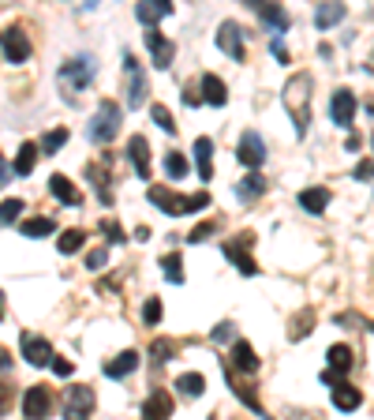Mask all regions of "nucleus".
Instances as JSON below:
<instances>
[{
  "instance_id": "1",
  "label": "nucleus",
  "mask_w": 374,
  "mask_h": 420,
  "mask_svg": "<svg viewBox=\"0 0 374 420\" xmlns=\"http://www.w3.org/2000/svg\"><path fill=\"white\" fill-rule=\"evenodd\" d=\"M150 203L162 206L169 218H180V214H191V210L210 206V195H206V192H198V195H180V192H172L169 184H150Z\"/></svg>"
},
{
  "instance_id": "2",
  "label": "nucleus",
  "mask_w": 374,
  "mask_h": 420,
  "mask_svg": "<svg viewBox=\"0 0 374 420\" xmlns=\"http://www.w3.org/2000/svg\"><path fill=\"white\" fill-rule=\"evenodd\" d=\"M285 105L292 113V124H296L300 136H307V124H311V75H292L285 87Z\"/></svg>"
},
{
  "instance_id": "3",
  "label": "nucleus",
  "mask_w": 374,
  "mask_h": 420,
  "mask_svg": "<svg viewBox=\"0 0 374 420\" xmlns=\"http://www.w3.org/2000/svg\"><path fill=\"white\" fill-rule=\"evenodd\" d=\"M116 131H120V105L116 101H101L98 116H94L90 128H86V136H90V143H113Z\"/></svg>"
},
{
  "instance_id": "4",
  "label": "nucleus",
  "mask_w": 374,
  "mask_h": 420,
  "mask_svg": "<svg viewBox=\"0 0 374 420\" xmlns=\"http://www.w3.org/2000/svg\"><path fill=\"white\" fill-rule=\"evenodd\" d=\"M124 72H128V109H142L146 101V72L139 68V60L124 52Z\"/></svg>"
},
{
  "instance_id": "5",
  "label": "nucleus",
  "mask_w": 374,
  "mask_h": 420,
  "mask_svg": "<svg viewBox=\"0 0 374 420\" xmlns=\"http://www.w3.org/2000/svg\"><path fill=\"white\" fill-rule=\"evenodd\" d=\"M0 49H4V57H8L11 64L30 60V38H26L23 26H8V31L0 34Z\"/></svg>"
},
{
  "instance_id": "6",
  "label": "nucleus",
  "mask_w": 374,
  "mask_h": 420,
  "mask_svg": "<svg viewBox=\"0 0 374 420\" xmlns=\"http://www.w3.org/2000/svg\"><path fill=\"white\" fill-rule=\"evenodd\" d=\"M146 49H150V57H154V68H162V72L172 64V57H176V42H169L157 26H146Z\"/></svg>"
},
{
  "instance_id": "7",
  "label": "nucleus",
  "mask_w": 374,
  "mask_h": 420,
  "mask_svg": "<svg viewBox=\"0 0 374 420\" xmlns=\"http://www.w3.org/2000/svg\"><path fill=\"white\" fill-rule=\"evenodd\" d=\"M251 244H255V233H244V236H239V244H236V241L225 244V255H229V259L236 262V270H239V274L255 278V274H259V262L247 255V248H251Z\"/></svg>"
},
{
  "instance_id": "8",
  "label": "nucleus",
  "mask_w": 374,
  "mask_h": 420,
  "mask_svg": "<svg viewBox=\"0 0 374 420\" xmlns=\"http://www.w3.org/2000/svg\"><path fill=\"white\" fill-rule=\"evenodd\" d=\"M236 158H239V165H247V169H259L266 162V143H262L259 131H244V136H239Z\"/></svg>"
},
{
  "instance_id": "9",
  "label": "nucleus",
  "mask_w": 374,
  "mask_h": 420,
  "mask_svg": "<svg viewBox=\"0 0 374 420\" xmlns=\"http://www.w3.org/2000/svg\"><path fill=\"white\" fill-rule=\"evenodd\" d=\"M94 68H98L94 57H75L68 64H60V79H64V83H72V90H83V87H90Z\"/></svg>"
},
{
  "instance_id": "10",
  "label": "nucleus",
  "mask_w": 374,
  "mask_h": 420,
  "mask_svg": "<svg viewBox=\"0 0 374 420\" xmlns=\"http://www.w3.org/2000/svg\"><path fill=\"white\" fill-rule=\"evenodd\" d=\"M52 405H57V394H52L49 387H30L23 394V413L26 416H49Z\"/></svg>"
},
{
  "instance_id": "11",
  "label": "nucleus",
  "mask_w": 374,
  "mask_h": 420,
  "mask_svg": "<svg viewBox=\"0 0 374 420\" xmlns=\"http://www.w3.org/2000/svg\"><path fill=\"white\" fill-rule=\"evenodd\" d=\"M19 346H23V357H26V364H34V368H45V364H52V346L45 338H38V334H23L19 338Z\"/></svg>"
},
{
  "instance_id": "12",
  "label": "nucleus",
  "mask_w": 374,
  "mask_h": 420,
  "mask_svg": "<svg viewBox=\"0 0 374 420\" xmlns=\"http://www.w3.org/2000/svg\"><path fill=\"white\" fill-rule=\"evenodd\" d=\"M244 4H251L259 11V16L266 19V26H273V34H285L288 31V11L277 4V0H244Z\"/></svg>"
},
{
  "instance_id": "13",
  "label": "nucleus",
  "mask_w": 374,
  "mask_h": 420,
  "mask_svg": "<svg viewBox=\"0 0 374 420\" xmlns=\"http://www.w3.org/2000/svg\"><path fill=\"white\" fill-rule=\"evenodd\" d=\"M329 116H333V124H341V128L356 124V94H352V90H337V94H333Z\"/></svg>"
},
{
  "instance_id": "14",
  "label": "nucleus",
  "mask_w": 374,
  "mask_h": 420,
  "mask_svg": "<svg viewBox=\"0 0 374 420\" xmlns=\"http://www.w3.org/2000/svg\"><path fill=\"white\" fill-rule=\"evenodd\" d=\"M217 45H221L225 57L244 60V34H239V23H221V31H217Z\"/></svg>"
},
{
  "instance_id": "15",
  "label": "nucleus",
  "mask_w": 374,
  "mask_h": 420,
  "mask_svg": "<svg viewBox=\"0 0 374 420\" xmlns=\"http://www.w3.org/2000/svg\"><path fill=\"white\" fill-rule=\"evenodd\" d=\"M90 409H94V390L90 387H72L68 398H64V413L72 420H79V416H90Z\"/></svg>"
},
{
  "instance_id": "16",
  "label": "nucleus",
  "mask_w": 374,
  "mask_h": 420,
  "mask_svg": "<svg viewBox=\"0 0 374 420\" xmlns=\"http://www.w3.org/2000/svg\"><path fill=\"white\" fill-rule=\"evenodd\" d=\"M135 16H139L146 26H157L165 16H172V0H139Z\"/></svg>"
},
{
  "instance_id": "17",
  "label": "nucleus",
  "mask_w": 374,
  "mask_h": 420,
  "mask_svg": "<svg viewBox=\"0 0 374 420\" xmlns=\"http://www.w3.org/2000/svg\"><path fill=\"white\" fill-rule=\"evenodd\" d=\"M49 192L57 195L60 203H68V206H79V203H83V192H79L64 173H52V177H49Z\"/></svg>"
},
{
  "instance_id": "18",
  "label": "nucleus",
  "mask_w": 374,
  "mask_h": 420,
  "mask_svg": "<svg viewBox=\"0 0 374 420\" xmlns=\"http://www.w3.org/2000/svg\"><path fill=\"white\" fill-rule=\"evenodd\" d=\"M128 154H131V162H135V173L142 180H150V143H146L142 136H131Z\"/></svg>"
},
{
  "instance_id": "19",
  "label": "nucleus",
  "mask_w": 374,
  "mask_h": 420,
  "mask_svg": "<svg viewBox=\"0 0 374 420\" xmlns=\"http://www.w3.org/2000/svg\"><path fill=\"white\" fill-rule=\"evenodd\" d=\"M229 357H232V364L239 368V372H247V375L259 372V357H255V349H251L244 338H232V353H229Z\"/></svg>"
},
{
  "instance_id": "20",
  "label": "nucleus",
  "mask_w": 374,
  "mask_h": 420,
  "mask_svg": "<svg viewBox=\"0 0 374 420\" xmlns=\"http://www.w3.org/2000/svg\"><path fill=\"white\" fill-rule=\"evenodd\" d=\"M359 398H363V394H359V387H352V383H333V405H337L341 413H352V409H359Z\"/></svg>"
},
{
  "instance_id": "21",
  "label": "nucleus",
  "mask_w": 374,
  "mask_h": 420,
  "mask_svg": "<svg viewBox=\"0 0 374 420\" xmlns=\"http://www.w3.org/2000/svg\"><path fill=\"white\" fill-rule=\"evenodd\" d=\"M139 368V353L135 349H128V353H120V357H113L109 364H105V375L109 379H124V375H131Z\"/></svg>"
},
{
  "instance_id": "22",
  "label": "nucleus",
  "mask_w": 374,
  "mask_h": 420,
  "mask_svg": "<svg viewBox=\"0 0 374 420\" xmlns=\"http://www.w3.org/2000/svg\"><path fill=\"white\" fill-rule=\"evenodd\" d=\"M341 19H344V0H326V4L314 11V26H318V31H329V26H337Z\"/></svg>"
},
{
  "instance_id": "23",
  "label": "nucleus",
  "mask_w": 374,
  "mask_h": 420,
  "mask_svg": "<svg viewBox=\"0 0 374 420\" xmlns=\"http://www.w3.org/2000/svg\"><path fill=\"white\" fill-rule=\"evenodd\" d=\"M225 379H229V387H232V394H236V398H239V402H244V405H247V409H251V413H262V402H259V394H255V390H251V387H244V383H239V379L232 375V368H229V364H225Z\"/></svg>"
},
{
  "instance_id": "24",
  "label": "nucleus",
  "mask_w": 374,
  "mask_h": 420,
  "mask_svg": "<svg viewBox=\"0 0 374 420\" xmlns=\"http://www.w3.org/2000/svg\"><path fill=\"white\" fill-rule=\"evenodd\" d=\"M86 177L94 180V188H98V199H101L105 206H109V203H113V192H109V169H105L101 162H90V165H86Z\"/></svg>"
},
{
  "instance_id": "25",
  "label": "nucleus",
  "mask_w": 374,
  "mask_h": 420,
  "mask_svg": "<svg viewBox=\"0 0 374 420\" xmlns=\"http://www.w3.org/2000/svg\"><path fill=\"white\" fill-rule=\"evenodd\" d=\"M195 162H198V180H210L213 177V143L206 136L195 143Z\"/></svg>"
},
{
  "instance_id": "26",
  "label": "nucleus",
  "mask_w": 374,
  "mask_h": 420,
  "mask_svg": "<svg viewBox=\"0 0 374 420\" xmlns=\"http://www.w3.org/2000/svg\"><path fill=\"white\" fill-rule=\"evenodd\" d=\"M38 150H42V143H23L19 147V158H16V177H30V169L38 165Z\"/></svg>"
},
{
  "instance_id": "27",
  "label": "nucleus",
  "mask_w": 374,
  "mask_h": 420,
  "mask_svg": "<svg viewBox=\"0 0 374 420\" xmlns=\"http://www.w3.org/2000/svg\"><path fill=\"white\" fill-rule=\"evenodd\" d=\"M142 413H146V416H157V420H165V416H172V398H169L165 390H154L150 398H146Z\"/></svg>"
},
{
  "instance_id": "28",
  "label": "nucleus",
  "mask_w": 374,
  "mask_h": 420,
  "mask_svg": "<svg viewBox=\"0 0 374 420\" xmlns=\"http://www.w3.org/2000/svg\"><path fill=\"white\" fill-rule=\"evenodd\" d=\"M198 87H203V101H210V105H225V101H229V90H225V83L217 75H203V83H198Z\"/></svg>"
},
{
  "instance_id": "29",
  "label": "nucleus",
  "mask_w": 374,
  "mask_h": 420,
  "mask_svg": "<svg viewBox=\"0 0 374 420\" xmlns=\"http://www.w3.org/2000/svg\"><path fill=\"white\" fill-rule=\"evenodd\" d=\"M300 206L311 210V214H322V210L329 206V192L326 188H303L300 192Z\"/></svg>"
},
{
  "instance_id": "30",
  "label": "nucleus",
  "mask_w": 374,
  "mask_h": 420,
  "mask_svg": "<svg viewBox=\"0 0 374 420\" xmlns=\"http://www.w3.org/2000/svg\"><path fill=\"white\" fill-rule=\"evenodd\" d=\"M266 188H270V180H266L262 173H251V177H244L236 184V195H239V199H259Z\"/></svg>"
},
{
  "instance_id": "31",
  "label": "nucleus",
  "mask_w": 374,
  "mask_h": 420,
  "mask_svg": "<svg viewBox=\"0 0 374 420\" xmlns=\"http://www.w3.org/2000/svg\"><path fill=\"white\" fill-rule=\"evenodd\" d=\"M326 357H329V372L333 375H344V372H352V349L348 346H329V353H326Z\"/></svg>"
},
{
  "instance_id": "32",
  "label": "nucleus",
  "mask_w": 374,
  "mask_h": 420,
  "mask_svg": "<svg viewBox=\"0 0 374 420\" xmlns=\"http://www.w3.org/2000/svg\"><path fill=\"white\" fill-rule=\"evenodd\" d=\"M150 357H154L157 364L180 357V341H176V338H154V341H150Z\"/></svg>"
},
{
  "instance_id": "33",
  "label": "nucleus",
  "mask_w": 374,
  "mask_h": 420,
  "mask_svg": "<svg viewBox=\"0 0 374 420\" xmlns=\"http://www.w3.org/2000/svg\"><path fill=\"white\" fill-rule=\"evenodd\" d=\"M83 244H86V233H83V229H64V233L57 236V248H60V255H75Z\"/></svg>"
},
{
  "instance_id": "34",
  "label": "nucleus",
  "mask_w": 374,
  "mask_h": 420,
  "mask_svg": "<svg viewBox=\"0 0 374 420\" xmlns=\"http://www.w3.org/2000/svg\"><path fill=\"white\" fill-rule=\"evenodd\" d=\"M311 331H314V311L307 308L303 315H296V319H292V326H288V338H292V341H300V338H307Z\"/></svg>"
},
{
  "instance_id": "35",
  "label": "nucleus",
  "mask_w": 374,
  "mask_h": 420,
  "mask_svg": "<svg viewBox=\"0 0 374 420\" xmlns=\"http://www.w3.org/2000/svg\"><path fill=\"white\" fill-rule=\"evenodd\" d=\"M176 387H180L183 398H198V394H203V387H206V379L198 375V372H187V375L176 379Z\"/></svg>"
},
{
  "instance_id": "36",
  "label": "nucleus",
  "mask_w": 374,
  "mask_h": 420,
  "mask_svg": "<svg viewBox=\"0 0 374 420\" xmlns=\"http://www.w3.org/2000/svg\"><path fill=\"white\" fill-rule=\"evenodd\" d=\"M52 229V218H26L23 221V236H30V241H38V236H49Z\"/></svg>"
},
{
  "instance_id": "37",
  "label": "nucleus",
  "mask_w": 374,
  "mask_h": 420,
  "mask_svg": "<svg viewBox=\"0 0 374 420\" xmlns=\"http://www.w3.org/2000/svg\"><path fill=\"white\" fill-rule=\"evenodd\" d=\"M162 267H165V282H172V285H183V259L172 252V255H165L162 259Z\"/></svg>"
},
{
  "instance_id": "38",
  "label": "nucleus",
  "mask_w": 374,
  "mask_h": 420,
  "mask_svg": "<svg viewBox=\"0 0 374 420\" xmlns=\"http://www.w3.org/2000/svg\"><path fill=\"white\" fill-rule=\"evenodd\" d=\"M64 143H68V128H49L45 136H42V150L45 154H57Z\"/></svg>"
},
{
  "instance_id": "39",
  "label": "nucleus",
  "mask_w": 374,
  "mask_h": 420,
  "mask_svg": "<svg viewBox=\"0 0 374 420\" xmlns=\"http://www.w3.org/2000/svg\"><path fill=\"white\" fill-rule=\"evenodd\" d=\"M101 233H105V241L109 244H124L128 236H124V229H120V221L116 218H101V226H98Z\"/></svg>"
},
{
  "instance_id": "40",
  "label": "nucleus",
  "mask_w": 374,
  "mask_h": 420,
  "mask_svg": "<svg viewBox=\"0 0 374 420\" xmlns=\"http://www.w3.org/2000/svg\"><path fill=\"white\" fill-rule=\"evenodd\" d=\"M23 214V199H4L0 203V226H11Z\"/></svg>"
},
{
  "instance_id": "41",
  "label": "nucleus",
  "mask_w": 374,
  "mask_h": 420,
  "mask_svg": "<svg viewBox=\"0 0 374 420\" xmlns=\"http://www.w3.org/2000/svg\"><path fill=\"white\" fill-rule=\"evenodd\" d=\"M165 173H169V177H176V180H180V177H187V158L172 150V154L165 158Z\"/></svg>"
},
{
  "instance_id": "42",
  "label": "nucleus",
  "mask_w": 374,
  "mask_h": 420,
  "mask_svg": "<svg viewBox=\"0 0 374 420\" xmlns=\"http://www.w3.org/2000/svg\"><path fill=\"white\" fill-rule=\"evenodd\" d=\"M150 116H154V124L162 131H176V121H172V113L165 109V105H150Z\"/></svg>"
},
{
  "instance_id": "43",
  "label": "nucleus",
  "mask_w": 374,
  "mask_h": 420,
  "mask_svg": "<svg viewBox=\"0 0 374 420\" xmlns=\"http://www.w3.org/2000/svg\"><path fill=\"white\" fill-rule=\"evenodd\" d=\"M142 323H146V326H157V323H162V300H157V297H150V300L142 304Z\"/></svg>"
},
{
  "instance_id": "44",
  "label": "nucleus",
  "mask_w": 374,
  "mask_h": 420,
  "mask_svg": "<svg viewBox=\"0 0 374 420\" xmlns=\"http://www.w3.org/2000/svg\"><path fill=\"white\" fill-rule=\"evenodd\" d=\"M213 233H217V221H203V226L191 229V236H187V241H191V244H203V241H210Z\"/></svg>"
},
{
  "instance_id": "45",
  "label": "nucleus",
  "mask_w": 374,
  "mask_h": 420,
  "mask_svg": "<svg viewBox=\"0 0 374 420\" xmlns=\"http://www.w3.org/2000/svg\"><path fill=\"white\" fill-rule=\"evenodd\" d=\"M105 262H109V252H105V248H94V252L86 255V267H90V270H101Z\"/></svg>"
},
{
  "instance_id": "46",
  "label": "nucleus",
  "mask_w": 374,
  "mask_h": 420,
  "mask_svg": "<svg viewBox=\"0 0 374 420\" xmlns=\"http://www.w3.org/2000/svg\"><path fill=\"white\" fill-rule=\"evenodd\" d=\"M352 177H356V180H374V158H370V162H359Z\"/></svg>"
},
{
  "instance_id": "47",
  "label": "nucleus",
  "mask_w": 374,
  "mask_h": 420,
  "mask_svg": "<svg viewBox=\"0 0 374 420\" xmlns=\"http://www.w3.org/2000/svg\"><path fill=\"white\" fill-rule=\"evenodd\" d=\"M236 338V331H232V323H221L217 331H213V341H232Z\"/></svg>"
},
{
  "instance_id": "48",
  "label": "nucleus",
  "mask_w": 374,
  "mask_h": 420,
  "mask_svg": "<svg viewBox=\"0 0 374 420\" xmlns=\"http://www.w3.org/2000/svg\"><path fill=\"white\" fill-rule=\"evenodd\" d=\"M273 57H277L280 64H288V60H292V57H288V49H285V42H280V34L273 38Z\"/></svg>"
},
{
  "instance_id": "49",
  "label": "nucleus",
  "mask_w": 374,
  "mask_h": 420,
  "mask_svg": "<svg viewBox=\"0 0 374 420\" xmlns=\"http://www.w3.org/2000/svg\"><path fill=\"white\" fill-rule=\"evenodd\" d=\"M52 372H57V375H72V360H60V357H52Z\"/></svg>"
},
{
  "instance_id": "50",
  "label": "nucleus",
  "mask_w": 374,
  "mask_h": 420,
  "mask_svg": "<svg viewBox=\"0 0 374 420\" xmlns=\"http://www.w3.org/2000/svg\"><path fill=\"white\" fill-rule=\"evenodd\" d=\"M8 405H11V390H8V387H0V413H4Z\"/></svg>"
},
{
  "instance_id": "51",
  "label": "nucleus",
  "mask_w": 374,
  "mask_h": 420,
  "mask_svg": "<svg viewBox=\"0 0 374 420\" xmlns=\"http://www.w3.org/2000/svg\"><path fill=\"white\" fill-rule=\"evenodd\" d=\"M183 101H187V105H198V101H203V94H198V90H187Z\"/></svg>"
},
{
  "instance_id": "52",
  "label": "nucleus",
  "mask_w": 374,
  "mask_h": 420,
  "mask_svg": "<svg viewBox=\"0 0 374 420\" xmlns=\"http://www.w3.org/2000/svg\"><path fill=\"white\" fill-rule=\"evenodd\" d=\"M8 364H11V357H8V349H4V346H0V372H4V368H8Z\"/></svg>"
},
{
  "instance_id": "53",
  "label": "nucleus",
  "mask_w": 374,
  "mask_h": 420,
  "mask_svg": "<svg viewBox=\"0 0 374 420\" xmlns=\"http://www.w3.org/2000/svg\"><path fill=\"white\" fill-rule=\"evenodd\" d=\"M11 177H8V165H4V158H0V184H8Z\"/></svg>"
},
{
  "instance_id": "54",
  "label": "nucleus",
  "mask_w": 374,
  "mask_h": 420,
  "mask_svg": "<svg viewBox=\"0 0 374 420\" xmlns=\"http://www.w3.org/2000/svg\"><path fill=\"white\" fill-rule=\"evenodd\" d=\"M0 319H4V293H0Z\"/></svg>"
},
{
  "instance_id": "55",
  "label": "nucleus",
  "mask_w": 374,
  "mask_h": 420,
  "mask_svg": "<svg viewBox=\"0 0 374 420\" xmlns=\"http://www.w3.org/2000/svg\"><path fill=\"white\" fill-rule=\"evenodd\" d=\"M94 4H98V0H86V8H94Z\"/></svg>"
},
{
  "instance_id": "56",
  "label": "nucleus",
  "mask_w": 374,
  "mask_h": 420,
  "mask_svg": "<svg viewBox=\"0 0 374 420\" xmlns=\"http://www.w3.org/2000/svg\"><path fill=\"white\" fill-rule=\"evenodd\" d=\"M370 143H374V136H370Z\"/></svg>"
}]
</instances>
